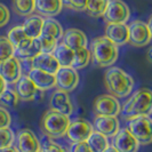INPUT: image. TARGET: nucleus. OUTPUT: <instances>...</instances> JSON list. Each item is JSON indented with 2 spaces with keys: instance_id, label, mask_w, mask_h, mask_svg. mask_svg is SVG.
Instances as JSON below:
<instances>
[{
  "instance_id": "obj_1",
  "label": "nucleus",
  "mask_w": 152,
  "mask_h": 152,
  "mask_svg": "<svg viewBox=\"0 0 152 152\" xmlns=\"http://www.w3.org/2000/svg\"><path fill=\"white\" fill-rule=\"evenodd\" d=\"M104 83L110 94L117 99H125L129 96L134 89V79L122 69L113 66L105 72Z\"/></svg>"
},
{
  "instance_id": "obj_2",
  "label": "nucleus",
  "mask_w": 152,
  "mask_h": 152,
  "mask_svg": "<svg viewBox=\"0 0 152 152\" xmlns=\"http://www.w3.org/2000/svg\"><path fill=\"white\" fill-rule=\"evenodd\" d=\"M152 110V93L149 88L136 91L120 109V113L126 120L140 115H150Z\"/></svg>"
},
{
  "instance_id": "obj_3",
  "label": "nucleus",
  "mask_w": 152,
  "mask_h": 152,
  "mask_svg": "<svg viewBox=\"0 0 152 152\" xmlns=\"http://www.w3.org/2000/svg\"><path fill=\"white\" fill-rule=\"evenodd\" d=\"M91 60L99 66L107 68L111 66L114 62L118 60V46H115L109 39L104 37L95 38L91 41Z\"/></svg>"
},
{
  "instance_id": "obj_4",
  "label": "nucleus",
  "mask_w": 152,
  "mask_h": 152,
  "mask_svg": "<svg viewBox=\"0 0 152 152\" xmlns=\"http://www.w3.org/2000/svg\"><path fill=\"white\" fill-rule=\"evenodd\" d=\"M69 124H70V118L68 115L50 109L44 114L40 128L46 136L50 138H60L65 135Z\"/></svg>"
},
{
  "instance_id": "obj_5",
  "label": "nucleus",
  "mask_w": 152,
  "mask_h": 152,
  "mask_svg": "<svg viewBox=\"0 0 152 152\" xmlns=\"http://www.w3.org/2000/svg\"><path fill=\"white\" fill-rule=\"evenodd\" d=\"M127 129L135 137L138 144L148 145L152 141L151 119L149 115H140L127 120Z\"/></svg>"
},
{
  "instance_id": "obj_6",
  "label": "nucleus",
  "mask_w": 152,
  "mask_h": 152,
  "mask_svg": "<svg viewBox=\"0 0 152 152\" xmlns=\"http://www.w3.org/2000/svg\"><path fill=\"white\" fill-rule=\"evenodd\" d=\"M151 21V20H150ZM129 38L128 42L135 47H144L151 42L152 33L150 22L145 23L143 21H134L128 25Z\"/></svg>"
},
{
  "instance_id": "obj_7",
  "label": "nucleus",
  "mask_w": 152,
  "mask_h": 152,
  "mask_svg": "<svg viewBox=\"0 0 152 152\" xmlns=\"http://www.w3.org/2000/svg\"><path fill=\"white\" fill-rule=\"evenodd\" d=\"M121 105L117 97L111 94H103L94 99L93 111L96 115H107V117H117L120 113Z\"/></svg>"
},
{
  "instance_id": "obj_8",
  "label": "nucleus",
  "mask_w": 152,
  "mask_h": 152,
  "mask_svg": "<svg viewBox=\"0 0 152 152\" xmlns=\"http://www.w3.org/2000/svg\"><path fill=\"white\" fill-rule=\"evenodd\" d=\"M130 10L126 2L122 0H109L103 18L107 24L111 23H126L129 20Z\"/></svg>"
},
{
  "instance_id": "obj_9",
  "label": "nucleus",
  "mask_w": 152,
  "mask_h": 152,
  "mask_svg": "<svg viewBox=\"0 0 152 152\" xmlns=\"http://www.w3.org/2000/svg\"><path fill=\"white\" fill-rule=\"evenodd\" d=\"M93 125L86 119H76L73 121H70L69 127L65 133V136L72 143H79V142H87L88 137L93 133Z\"/></svg>"
},
{
  "instance_id": "obj_10",
  "label": "nucleus",
  "mask_w": 152,
  "mask_h": 152,
  "mask_svg": "<svg viewBox=\"0 0 152 152\" xmlns=\"http://www.w3.org/2000/svg\"><path fill=\"white\" fill-rule=\"evenodd\" d=\"M55 80L58 89L69 93V91H75L77 86L79 85V75L77 70L71 66H68V68L60 66L57 72L55 73Z\"/></svg>"
},
{
  "instance_id": "obj_11",
  "label": "nucleus",
  "mask_w": 152,
  "mask_h": 152,
  "mask_svg": "<svg viewBox=\"0 0 152 152\" xmlns=\"http://www.w3.org/2000/svg\"><path fill=\"white\" fill-rule=\"evenodd\" d=\"M0 76L7 85H15L22 76V65L21 61L12 56L6 61L0 63Z\"/></svg>"
},
{
  "instance_id": "obj_12",
  "label": "nucleus",
  "mask_w": 152,
  "mask_h": 152,
  "mask_svg": "<svg viewBox=\"0 0 152 152\" xmlns=\"http://www.w3.org/2000/svg\"><path fill=\"white\" fill-rule=\"evenodd\" d=\"M112 146L118 152H137L140 144L127 128H122L112 136Z\"/></svg>"
},
{
  "instance_id": "obj_13",
  "label": "nucleus",
  "mask_w": 152,
  "mask_h": 152,
  "mask_svg": "<svg viewBox=\"0 0 152 152\" xmlns=\"http://www.w3.org/2000/svg\"><path fill=\"white\" fill-rule=\"evenodd\" d=\"M16 143V148L20 152H38L41 150V144L38 137L32 130L28 128H23L17 132Z\"/></svg>"
},
{
  "instance_id": "obj_14",
  "label": "nucleus",
  "mask_w": 152,
  "mask_h": 152,
  "mask_svg": "<svg viewBox=\"0 0 152 152\" xmlns=\"http://www.w3.org/2000/svg\"><path fill=\"white\" fill-rule=\"evenodd\" d=\"M41 53L38 39H26L20 45L15 47L14 56L20 61L31 62L38 54Z\"/></svg>"
},
{
  "instance_id": "obj_15",
  "label": "nucleus",
  "mask_w": 152,
  "mask_h": 152,
  "mask_svg": "<svg viewBox=\"0 0 152 152\" xmlns=\"http://www.w3.org/2000/svg\"><path fill=\"white\" fill-rule=\"evenodd\" d=\"M93 128L96 132L105 135L107 137H112L120 129L119 120L117 117H107V115H96L93 122Z\"/></svg>"
},
{
  "instance_id": "obj_16",
  "label": "nucleus",
  "mask_w": 152,
  "mask_h": 152,
  "mask_svg": "<svg viewBox=\"0 0 152 152\" xmlns=\"http://www.w3.org/2000/svg\"><path fill=\"white\" fill-rule=\"evenodd\" d=\"M105 37L115 46H121L128 42L129 31L126 23H111L105 28Z\"/></svg>"
},
{
  "instance_id": "obj_17",
  "label": "nucleus",
  "mask_w": 152,
  "mask_h": 152,
  "mask_svg": "<svg viewBox=\"0 0 152 152\" xmlns=\"http://www.w3.org/2000/svg\"><path fill=\"white\" fill-rule=\"evenodd\" d=\"M28 77L32 80V83L34 84L38 91H48L56 86L55 75L39 70V69L31 68L29 70Z\"/></svg>"
},
{
  "instance_id": "obj_18",
  "label": "nucleus",
  "mask_w": 152,
  "mask_h": 152,
  "mask_svg": "<svg viewBox=\"0 0 152 152\" xmlns=\"http://www.w3.org/2000/svg\"><path fill=\"white\" fill-rule=\"evenodd\" d=\"M50 109L62 114H65L68 117L71 115L73 111V107L68 93L61 89L54 91L50 97Z\"/></svg>"
},
{
  "instance_id": "obj_19",
  "label": "nucleus",
  "mask_w": 152,
  "mask_h": 152,
  "mask_svg": "<svg viewBox=\"0 0 152 152\" xmlns=\"http://www.w3.org/2000/svg\"><path fill=\"white\" fill-rule=\"evenodd\" d=\"M18 99L21 101H32L34 99L38 89L34 86V84L32 83L30 78L28 76H21V78L17 80V83L15 84V89Z\"/></svg>"
},
{
  "instance_id": "obj_20",
  "label": "nucleus",
  "mask_w": 152,
  "mask_h": 152,
  "mask_svg": "<svg viewBox=\"0 0 152 152\" xmlns=\"http://www.w3.org/2000/svg\"><path fill=\"white\" fill-rule=\"evenodd\" d=\"M62 0H34V12L40 16L54 17L62 12Z\"/></svg>"
},
{
  "instance_id": "obj_21",
  "label": "nucleus",
  "mask_w": 152,
  "mask_h": 152,
  "mask_svg": "<svg viewBox=\"0 0 152 152\" xmlns=\"http://www.w3.org/2000/svg\"><path fill=\"white\" fill-rule=\"evenodd\" d=\"M63 44L70 47L72 50H77L79 48L87 47V37L84 32L79 29H68L65 32H63Z\"/></svg>"
},
{
  "instance_id": "obj_22",
  "label": "nucleus",
  "mask_w": 152,
  "mask_h": 152,
  "mask_svg": "<svg viewBox=\"0 0 152 152\" xmlns=\"http://www.w3.org/2000/svg\"><path fill=\"white\" fill-rule=\"evenodd\" d=\"M31 64H32V68L39 69V70H42V71L53 73V75H55L57 70L60 69V65L56 61V58L53 56V54L49 53L38 54L31 61Z\"/></svg>"
},
{
  "instance_id": "obj_23",
  "label": "nucleus",
  "mask_w": 152,
  "mask_h": 152,
  "mask_svg": "<svg viewBox=\"0 0 152 152\" xmlns=\"http://www.w3.org/2000/svg\"><path fill=\"white\" fill-rule=\"evenodd\" d=\"M44 25V18L40 15H30L24 21L22 28L26 37L30 39H38L41 34Z\"/></svg>"
},
{
  "instance_id": "obj_24",
  "label": "nucleus",
  "mask_w": 152,
  "mask_h": 152,
  "mask_svg": "<svg viewBox=\"0 0 152 152\" xmlns=\"http://www.w3.org/2000/svg\"><path fill=\"white\" fill-rule=\"evenodd\" d=\"M53 56L56 58L58 65L62 68H68L72 65L73 62V56H75V50H72L70 47L64 45L63 42L57 44L55 49H54Z\"/></svg>"
},
{
  "instance_id": "obj_25",
  "label": "nucleus",
  "mask_w": 152,
  "mask_h": 152,
  "mask_svg": "<svg viewBox=\"0 0 152 152\" xmlns=\"http://www.w3.org/2000/svg\"><path fill=\"white\" fill-rule=\"evenodd\" d=\"M63 32L64 31H63L62 25L56 20H54L53 17H47L46 20H44L41 36L55 39L56 41H58L63 36Z\"/></svg>"
},
{
  "instance_id": "obj_26",
  "label": "nucleus",
  "mask_w": 152,
  "mask_h": 152,
  "mask_svg": "<svg viewBox=\"0 0 152 152\" xmlns=\"http://www.w3.org/2000/svg\"><path fill=\"white\" fill-rule=\"evenodd\" d=\"M87 144L91 152H103L110 146V142H109V137L96 130H93L91 136L87 140Z\"/></svg>"
},
{
  "instance_id": "obj_27",
  "label": "nucleus",
  "mask_w": 152,
  "mask_h": 152,
  "mask_svg": "<svg viewBox=\"0 0 152 152\" xmlns=\"http://www.w3.org/2000/svg\"><path fill=\"white\" fill-rule=\"evenodd\" d=\"M91 62V52L87 47H83L75 50V56H73V62L71 68L75 70H81L86 68Z\"/></svg>"
},
{
  "instance_id": "obj_28",
  "label": "nucleus",
  "mask_w": 152,
  "mask_h": 152,
  "mask_svg": "<svg viewBox=\"0 0 152 152\" xmlns=\"http://www.w3.org/2000/svg\"><path fill=\"white\" fill-rule=\"evenodd\" d=\"M107 4L109 0H88L85 12L91 17H102L107 9Z\"/></svg>"
},
{
  "instance_id": "obj_29",
  "label": "nucleus",
  "mask_w": 152,
  "mask_h": 152,
  "mask_svg": "<svg viewBox=\"0 0 152 152\" xmlns=\"http://www.w3.org/2000/svg\"><path fill=\"white\" fill-rule=\"evenodd\" d=\"M13 8L17 15L30 16L34 12V0H13Z\"/></svg>"
},
{
  "instance_id": "obj_30",
  "label": "nucleus",
  "mask_w": 152,
  "mask_h": 152,
  "mask_svg": "<svg viewBox=\"0 0 152 152\" xmlns=\"http://www.w3.org/2000/svg\"><path fill=\"white\" fill-rule=\"evenodd\" d=\"M7 38H8V40L12 42V45L14 46V48L17 47L21 42H23L24 40L29 39L28 37H26V34H25L24 30H23L22 25H17V26L12 28L10 30L8 31Z\"/></svg>"
},
{
  "instance_id": "obj_31",
  "label": "nucleus",
  "mask_w": 152,
  "mask_h": 152,
  "mask_svg": "<svg viewBox=\"0 0 152 152\" xmlns=\"http://www.w3.org/2000/svg\"><path fill=\"white\" fill-rule=\"evenodd\" d=\"M15 48L6 36H0V63L14 56Z\"/></svg>"
},
{
  "instance_id": "obj_32",
  "label": "nucleus",
  "mask_w": 152,
  "mask_h": 152,
  "mask_svg": "<svg viewBox=\"0 0 152 152\" xmlns=\"http://www.w3.org/2000/svg\"><path fill=\"white\" fill-rule=\"evenodd\" d=\"M18 101H20V99H18L16 91L14 89H10V88H6L2 91V94L0 95V104L4 107H14L17 105Z\"/></svg>"
},
{
  "instance_id": "obj_33",
  "label": "nucleus",
  "mask_w": 152,
  "mask_h": 152,
  "mask_svg": "<svg viewBox=\"0 0 152 152\" xmlns=\"http://www.w3.org/2000/svg\"><path fill=\"white\" fill-rule=\"evenodd\" d=\"M39 45H40V50L41 53H49L52 54L55 49L56 45L58 44V41H56L55 39L48 38V37H45V36H39L38 38Z\"/></svg>"
},
{
  "instance_id": "obj_34",
  "label": "nucleus",
  "mask_w": 152,
  "mask_h": 152,
  "mask_svg": "<svg viewBox=\"0 0 152 152\" xmlns=\"http://www.w3.org/2000/svg\"><path fill=\"white\" fill-rule=\"evenodd\" d=\"M15 141V135L9 128H0V149L13 145Z\"/></svg>"
},
{
  "instance_id": "obj_35",
  "label": "nucleus",
  "mask_w": 152,
  "mask_h": 152,
  "mask_svg": "<svg viewBox=\"0 0 152 152\" xmlns=\"http://www.w3.org/2000/svg\"><path fill=\"white\" fill-rule=\"evenodd\" d=\"M88 0H62L63 6L76 12H84Z\"/></svg>"
},
{
  "instance_id": "obj_36",
  "label": "nucleus",
  "mask_w": 152,
  "mask_h": 152,
  "mask_svg": "<svg viewBox=\"0 0 152 152\" xmlns=\"http://www.w3.org/2000/svg\"><path fill=\"white\" fill-rule=\"evenodd\" d=\"M42 152H68L63 146H61L60 144L55 143L53 141L48 140L46 141L45 143L42 144Z\"/></svg>"
},
{
  "instance_id": "obj_37",
  "label": "nucleus",
  "mask_w": 152,
  "mask_h": 152,
  "mask_svg": "<svg viewBox=\"0 0 152 152\" xmlns=\"http://www.w3.org/2000/svg\"><path fill=\"white\" fill-rule=\"evenodd\" d=\"M12 124L10 113L6 110V107H0V128H9Z\"/></svg>"
},
{
  "instance_id": "obj_38",
  "label": "nucleus",
  "mask_w": 152,
  "mask_h": 152,
  "mask_svg": "<svg viewBox=\"0 0 152 152\" xmlns=\"http://www.w3.org/2000/svg\"><path fill=\"white\" fill-rule=\"evenodd\" d=\"M9 18H10L9 9L4 4L0 2V28L5 26L9 22Z\"/></svg>"
},
{
  "instance_id": "obj_39",
  "label": "nucleus",
  "mask_w": 152,
  "mask_h": 152,
  "mask_svg": "<svg viewBox=\"0 0 152 152\" xmlns=\"http://www.w3.org/2000/svg\"><path fill=\"white\" fill-rule=\"evenodd\" d=\"M71 152H91L87 142H79V143H72L71 145Z\"/></svg>"
},
{
  "instance_id": "obj_40",
  "label": "nucleus",
  "mask_w": 152,
  "mask_h": 152,
  "mask_svg": "<svg viewBox=\"0 0 152 152\" xmlns=\"http://www.w3.org/2000/svg\"><path fill=\"white\" fill-rule=\"evenodd\" d=\"M0 152H20V151L17 150L16 146L10 145V146H7V148H2V149H0Z\"/></svg>"
},
{
  "instance_id": "obj_41",
  "label": "nucleus",
  "mask_w": 152,
  "mask_h": 152,
  "mask_svg": "<svg viewBox=\"0 0 152 152\" xmlns=\"http://www.w3.org/2000/svg\"><path fill=\"white\" fill-rule=\"evenodd\" d=\"M7 88V84L5 83V80L1 78V76H0V95L2 94V91H5Z\"/></svg>"
},
{
  "instance_id": "obj_42",
  "label": "nucleus",
  "mask_w": 152,
  "mask_h": 152,
  "mask_svg": "<svg viewBox=\"0 0 152 152\" xmlns=\"http://www.w3.org/2000/svg\"><path fill=\"white\" fill-rule=\"evenodd\" d=\"M103 152H118V151H117V150L114 149V148H113V146H112V145H110V146L107 148V150H104V151H103Z\"/></svg>"
},
{
  "instance_id": "obj_43",
  "label": "nucleus",
  "mask_w": 152,
  "mask_h": 152,
  "mask_svg": "<svg viewBox=\"0 0 152 152\" xmlns=\"http://www.w3.org/2000/svg\"><path fill=\"white\" fill-rule=\"evenodd\" d=\"M151 52H152V48H149L148 50V61L151 62Z\"/></svg>"
},
{
  "instance_id": "obj_44",
  "label": "nucleus",
  "mask_w": 152,
  "mask_h": 152,
  "mask_svg": "<svg viewBox=\"0 0 152 152\" xmlns=\"http://www.w3.org/2000/svg\"><path fill=\"white\" fill-rule=\"evenodd\" d=\"M38 152H42V151H41V150H40V151H38Z\"/></svg>"
}]
</instances>
